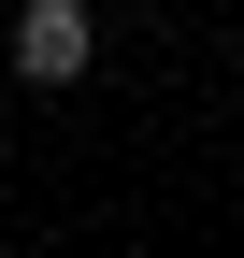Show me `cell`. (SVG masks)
Wrapping results in <instances>:
<instances>
[{
	"label": "cell",
	"mask_w": 244,
	"mask_h": 258,
	"mask_svg": "<svg viewBox=\"0 0 244 258\" xmlns=\"http://www.w3.org/2000/svg\"><path fill=\"white\" fill-rule=\"evenodd\" d=\"M0 57H15V86H86L101 15H86V0H15V15H0Z\"/></svg>",
	"instance_id": "1"
}]
</instances>
